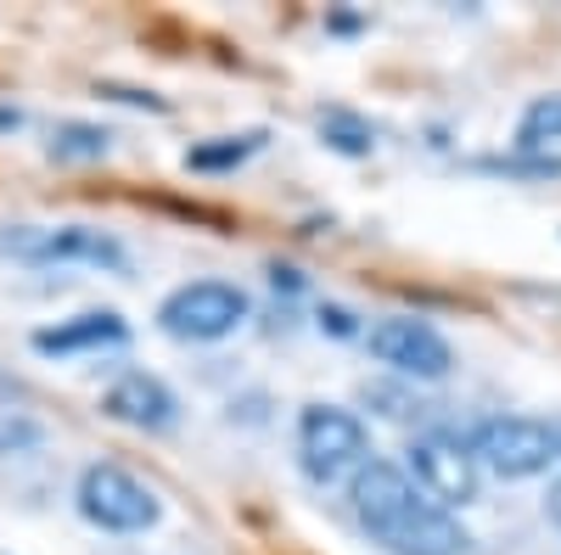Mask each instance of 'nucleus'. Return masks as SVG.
I'll return each mask as SVG.
<instances>
[{"label":"nucleus","instance_id":"1","mask_svg":"<svg viewBox=\"0 0 561 555\" xmlns=\"http://www.w3.org/2000/svg\"><path fill=\"white\" fill-rule=\"evenodd\" d=\"M348 505H354V522L388 555H460L466 550L460 522L438 511L393 460H365L348 483Z\"/></svg>","mask_w":561,"mask_h":555},{"label":"nucleus","instance_id":"2","mask_svg":"<svg viewBox=\"0 0 561 555\" xmlns=\"http://www.w3.org/2000/svg\"><path fill=\"white\" fill-rule=\"evenodd\" d=\"M472 460L483 472L505 477V483H523L539 477L561 460V421H539V415H494L472 432Z\"/></svg>","mask_w":561,"mask_h":555},{"label":"nucleus","instance_id":"3","mask_svg":"<svg viewBox=\"0 0 561 555\" xmlns=\"http://www.w3.org/2000/svg\"><path fill=\"white\" fill-rule=\"evenodd\" d=\"M365 427H359V415L337 409V404H309L298 415V466L309 483H343L365 466Z\"/></svg>","mask_w":561,"mask_h":555},{"label":"nucleus","instance_id":"4","mask_svg":"<svg viewBox=\"0 0 561 555\" xmlns=\"http://www.w3.org/2000/svg\"><path fill=\"white\" fill-rule=\"evenodd\" d=\"M79 517L102 533H147V528H158L163 505L135 472L113 466V460H96L79 477Z\"/></svg>","mask_w":561,"mask_h":555},{"label":"nucleus","instance_id":"5","mask_svg":"<svg viewBox=\"0 0 561 555\" xmlns=\"http://www.w3.org/2000/svg\"><path fill=\"white\" fill-rule=\"evenodd\" d=\"M253 314L248 292L230 287V281H185L163 298L158 309V326L180 343H219L242 326V320Z\"/></svg>","mask_w":561,"mask_h":555},{"label":"nucleus","instance_id":"6","mask_svg":"<svg viewBox=\"0 0 561 555\" xmlns=\"http://www.w3.org/2000/svg\"><path fill=\"white\" fill-rule=\"evenodd\" d=\"M365 348L377 354L388 370H399V377H415V382H444L455 370V348L438 326H427V320L415 314H388L377 320V326L365 332Z\"/></svg>","mask_w":561,"mask_h":555},{"label":"nucleus","instance_id":"7","mask_svg":"<svg viewBox=\"0 0 561 555\" xmlns=\"http://www.w3.org/2000/svg\"><path fill=\"white\" fill-rule=\"evenodd\" d=\"M0 253L23 264H96V269H129V253L90 224H57V230H12L0 236Z\"/></svg>","mask_w":561,"mask_h":555},{"label":"nucleus","instance_id":"8","mask_svg":"<svg viewBox=\"0 0 561 555\" xmlns=\"http://www.w3.org/2000/svg\"><path fill=\"white\" fill-rule=\"evenodd\" d=\"M410 483L427 494L438 511H449V505L478 499L483 466L472 460V449H466L460 438H415L410 443Z\"/></svg>","mask_w":561,"mask_h":555},{"label":"nucleus","instance_id":"9","mask_svg":"<svg viewBox=\"0 0 561 555\" xmlns=\"http://www.w3.org/2000/svg\"><path fill=\"white\" fill-rule=\"evenodd\" d=\"M102 409L118 427H135V432H169L180 421L174 388L163 377H147V370H124V377L102 393Z\"/></svg>","mask_w":561,"mask_h":555},{"label":"nucleus","instance_id":"10","mask_svg":"<svg viewBox=\"0 0 561 555\" xmlns=\"http://www.w3.org/2000/svg\"><path fill=\"white\" fill-rule=\"evenodd\" d=\"M129 343V326H124V314L118 309H84L73 320H57V326H45L34 332V348L39 354H96V348H118Z\"/></svg>","mask_w":561,"mask_h":555},{"label":"nucleus","instance_id":"11","mask_svg":"<svg viewBox=\"0 0 561 555\" xmlns=\"http://www.w3.org/2000/svg\"><path fill=\"white\" fill-rule=\"evenodd\" d=\"M259 147H264V129L219 135V141H203V147H192V152H185V169H197V174H230L237 163H248Z\"/></svg>","mask_w":561,"mask_h":555},{"label":"nucleus","instance_id":"12","mask_svg":"<svg viewBox=\"0 0 561 555\" xmlns=\"http://www.w3.org/2000/svg\"><path fill=\"white\" fill-rule=\"evenodd\" d=\"M556 141H561V90H556V96L528 102V113H523V124H517V147H523V152H545V147H556Z\"/></svg>","mask_w":561,"mask_h":555},{"label":"nucleus","instance_id":"13","mask_svg":"<svg viewBox=\"0 0 561 555\" xmlns=\"http://www.w3.org/2000/svg\"><path fill=\"white\" fill-rule=\"evenodd\" d=\"M320 135H325L337 152H348V158L370 152V124H359V118H348V113H320Z\"/></svg>","mask_w":561,"mask_h":555},{"label":"nucleus","instance_id":"14","mask_svg":"<svg viewBox=\"0 0 561 555\" xmlns=\"http://www.w3.org/2000/svg\"><path fill=\"white\" fill-rule=\"evenodd\" d=\"M102 152H107V129L96 124H62L51 147V158H102Z\"/></svg>","mask_w":561,"mask_h":555},{"label":"nucleus","instance_id":"15","mask_svg":"<svg viewBox=\"0 0 561 555\" xmlns=\"http://www.w3.org/2000/svg\"><path fill=\"white\" fill-rule=\"evenodd\" d=\"M320 326L332 332V337H354V314H343V309H320Z\"/></svg>","mask_w":561,"mask_h":555},{"label":"nucleus","instance_id":"16","mask_svg":"<svg viewBox=\"0 0 561 555\" xmlns=\"http://www.w3.org/2000/svg\"><path fill=\"white\" fill-rule=\"evenodd\" d=\"M545 511H550V522L561 528V477H556V488H550V499H545Z\"/></svg>","mask_w":561,"mask_h":555}]
</instances>
